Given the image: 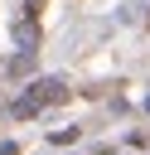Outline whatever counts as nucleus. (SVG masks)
Wrapping results in <instances>:
<instances>
[{
  "label": "nucleus",
  "mask_w": 150,
  "mask_h": 155,
  "mask_svg": "<svg viewBox=\"0 0 150 155\" xmlns=\"http://www.w3.org/2000/svg\"><path fill=\"white\" fill-rule=\"evenodd\" d=\"M63 97H68V87H63L58 78H44V82L29 87V102H34V107H48V102H63Z\"/></svg>",
  "instance_id": "1"
},
{
  "label": "nucleus",
  "mask_w": 150,
  "mask_h": 155,
  "mask_svg": "<svg viewBox=\"0 0 150 155\" xmlns=\"http://www.w3.org/2000/svg\"><path fill=\"white\" fill-rule=\"evenodd\" d=\"M145 107H150V102H145Z\"/></svg>",
  "instance_id": "2"
}]
</instances>
